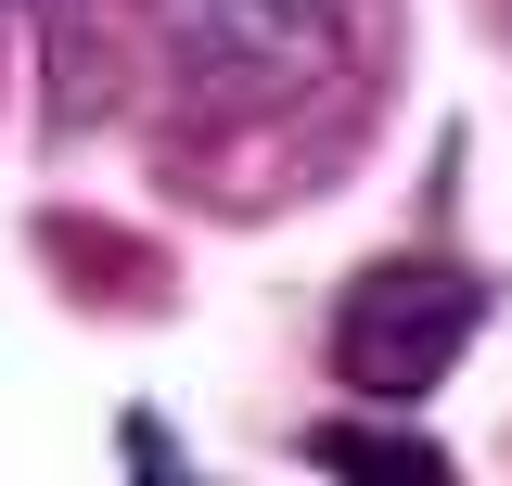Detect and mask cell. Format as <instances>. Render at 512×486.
Here are the masks:
<instances>
[{
  "label": "cell",
  "mask_w": 512,
  "mask_h": 486,
  "mask_svg": "<svg viewBox=\"0 0 512 486\" xmlns=\"http://www.w3.org/2000/svg\"><path fill=\"white\" fill-rule=\"evenodd\" d=\"M359 0H154V52L205 116H282L359 64Z\"/></svg>",
  "instance_id": "6da1fadb"
},
{
  "label": "cell",
  "mask_w": 512,
  "mask_h": 486,
  "mask_svg": "<svg viewBox=\"0 0 512 486\" xmlns=\"http://www.w3.org/2000/svg\"><path fill=\"white\" fill-rule=\"evenodd\" d=\"M474 320H487V282L474 269L384 256V269H359L333 295V371L359 397H436L448 371H461V346H474Z\"/></svg>",
  "instance_id": "7a4b0ae2"
},
{
  "label": "cell",
  "mask_w": 512,
  "mask_h": 486,
  "mask_svg": "<svg viewBox=\"0 0 512 486\" xmlns=\"http://www.w3.org/2000/svg\"><path fill=\"white\" fill-rule=\"evenodd\" d=\"M308 461H320V474H410V486H436V474H448L423 435H308Z\"/></svg>",
  "instance_id": "3957f363"
},
{
  "label": "cell",
  "mask_w": 512,
  "mask_h": 486,
  "mask_svg": "<svg viewBox=\"0 0 512 486\" xmlns=\"http://www.w3.org/2000/svg\"><path fill=\"white\" fill-rule=\"evenodd\" d=\"M0 13H13V0H0Z\"/></svg>",
  "instance_id": "277c9868"
}]
</instances>
